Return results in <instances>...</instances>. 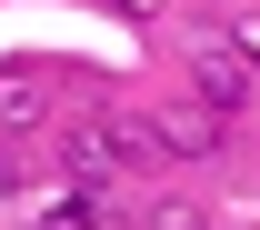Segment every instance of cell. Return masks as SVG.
<instances>
[{"label":"cell","mask_w":260,"mask_h":230,"mask_svg":"<svg viewBox=\"0 0 260 230\" xmlns=\"http://www.w3.org/2000/svg\"><path fill=\"white\" fill-rule=\"evenodd\" d=\"M110 160H120V150H110V130H70V190H100V180H110Z\"/></svg>","instance_id":"obj_4"},{"label":"cell","mask_w":260,"mask_h":230,"mask_svg":"<svg viewBox=\"0 0 260 230\" xmlns=\"http://www.w3.org/2000/svg\"><path fill=\"white\" fill-rule=\"evenodd\" d=\"M150 230H200V220H190V200H160V220H150Z\"/></svg>","instance_id":"obj_7"},{"label":"cell","mask_w":260,"mask_h":230,"mask_svg":"<svg viewBox=\"0 0 260 230\" xmlns=\"http://www.w3.org/2000/svg\"><path fill=\"white\" fill-rule=\"evenodd\" d=\"M150 150H170V160H210V150H220V110H210V100L160 110V120H150Z\"/></svg>","instance_id":"obj_1"},{"label":"cell","mask_w":260,"mask_h":230,"mask_svg":"<svg viewBox=\"0 0 260 230\" xmlns=\"http://www.w3.org/2000/svg\"><path fill=\"white\" fill-rule=\"evenodd\" d=\"M30 190V160H20V150H0V200H20Z\"/></svg>","instance_id":"obj_6"},{"label":"cell","mask_w":260,"mask_h":230,"mask_svg":"<svg viewBox=\"0 0 260 230\" xmlns=\"http://www.w3.org/2000/svg\"><path fill=\"white\" fill-rule=\"evenodd\" d=\"M40 110H50V90H40V70H0V140L40 130Z\"/></svg>","instance_id":"obj_3"},{"label":"cell","mask_w":260,"mask_h":230,"mask_svg":"<svg viewBox=\"0 0 260 230\" xmlns=\"http://www.w3.org/2000/svg\"><path fill=\"white\" fill-rule=\"evenodd\" d=\"M200 100H210V110H240V100H250V60H240L230 40L200 50Z\"/></svg>","instance_id":"obj_2"},{"label":"cell","mask_w":260,"mask_h":230,"mask_svg":"<svg viewBox=\"0 0 260 230\" xmlns=\"http://www.w3.org/2000/svg\"><path fill=\"white\" fill-rule=\"evenodd\" d=\"M120 10H140V20H150V10H170V0H120Z\"/></svg>","instance_id":"obj_8"},{"label":"cell","mask_w":260,"mask_h":230,"mask_svg":"<svg viewBox=\"0 0 260 230\" xmlns=\"http://www.w3.org/2000/svg\"><path fill=\"white\" fill-rule=\"evenodd\" d=\"M50 230H100V190H70L60 210H50Z\"/></svg>","instance_id":"obj_5"}]
</instances>
